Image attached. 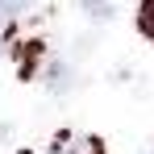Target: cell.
Instances as JSON below:
<instances>
[{"label": "cell", "instance_id": "7a4b0ae2", "mask_svg": "<svg viewBox=\"0 0 154 154\" xmlns=\"http://www.w3.org/2000/svg\"><path fill=\"white\" fill-rule=\"evenodd\" d=\"M137 25H142V33L154 42V0H146V4H142V17H137Z\"/></svg>", "mask_w": 154, "mask_h": 154}, {"label": "cell", "instance_id": "3957f363", "mask_svg": "<svg viewBox=\"0 0 154 154\" xmlns=\"http://www.w3.org/2000/svg\"><path fill=\"white\" fill-rule=\"evenodd\" d=\"M83 8H88L92 17H100V21H108V13H112V8H108V4H100V0H83Z\"/></svg>", "mask_w": 154, "mask_h": 154}, {"label": "cell", "instance_id": "277c9868", "mask_svg": "<svg viewBox=\"0 0 154 154\" xmlns=\"http://www.w3.org/2000/svg\"><path fill=\"white\" fill-rule=\"evenodd\" d=\"M29 0H0V13H21Z\"/></svg>", "mask_w": 154, "mask_h": 154}, {"label": "cell", "instance_id": "6da1fadb", "mask_svg": "<svg viewBox=\"0 0 154 154\" xmlns=\"http://www.w3.org/2000/svg\"><path fill=\"white\" fill-rule=\"evenodd\" d=\"M54 154H104V146L96 137H67V142H58Z\"/></svg>", "mask_w": 154, "mask_h": 154}, {"label": "cell", "instance_id": "5b68a950", "mask_svg": "<svg viewBox=\"0 0 154 154\" xmlns=\"http://www.w3.org/2000/svg\"><path fill=\"white\" fill-rule=\"evenodd\" d=\"M150 154H154V150H150Z\"/></svg>", "mask_w": 154, "mask_h": 154}]
</instances>
